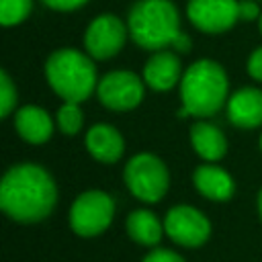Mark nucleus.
I'll use <instances>...</instances> for the list:
<instances>
[{
    "instance_id": "f8f14e48",
    "label": "nucleus",
    "mask_w": 262,
    "mask_h": 262,
    "mask_svg": "<svg viewBox=\"0 0 262 262\" xmlns=\"http://www.w3.org/2000/svg\"><path fill=\"white\" fill-rule=\"evenodd\" d=\"M227 117L239 129H256L262 125V90L244 86L227 98Z\"/></svg>"
},
{
    "instance_id": "6ab92c4d",
    "label": "nucleus",
    "mask_w": 262,
    "mask_h": 262,
    "mask_svg": "<svg viewBox=\"0 0 262 262\" xmlns=\"http://www.w3.org/2000/svg\"><path fill=\"white\" fill-rule=\"evenodd\" d=\"M33 10V0H0V23L4 27L20 25Z\"/></svg>"
},
{
    "instance_id": "9d476101",
    "label": "nucleus",
    "mask_w": 262,
    "mask_h": 262,
    "mask_svg": "<svg viewBox=\"0 0 262 262\" xmlns=\"http://www.w3.org/2000/svg\"><path fill=\"white\" fill-rule=\"evenodd\" d=\"M186 16L203 33H225L239 20V0H188Z\"/></svg>"
},
{
    "instance_id": "412c9836",
    "label": "nucleus",
    "mask_w": 262,
    "mask_h": 262,
    "mask_svg": "<svg viewBox=\"0 0 262 262\" xmlns=\"http://www.w3.org/2000/svg\"><path fill=\"white\" fill-rule=\"evenodd\" d=\"M141 262H184V258L180 254H176L174 250L168 248H156L154 252H149Z\"/></svg>"
},
{
    "instance_id": "cd10ccee",
    "label": "nucleus",
    "mask_w": 262,
    "mask_h": 262,
    "mask_svg": "<svg viewBox=\"0 0 262 262\" xmlns=\"http://www.w3.org/2000/svg\"><path fill=\"white\" fill-rule=\"evenodd\" d=\"M260 149H262V135H260Z\"/></svg>"
},
{
    "instance_id": "f257e3e1",
    "label": "nucleus",
    "mask_w": 262,
    "mask_h": 262,
    "mask_svg": "<svg viewBox=\"0 0 262 262\" xmlns=\"http://www.w3.org/2000/svg\"><path fill=\"white\" fill-rule=\"evenodd\" d=\"M57 203L53 176L39 164H16L0 182V209L16 223L43 221Z\"/></svg>"
},
{
    "instance_id": "0eeeda50",
    "label": "nucleus",
    "mask_w": 262,
    "mask_h": 262,
    "mask_svg": "<svg viewBox=\"0 0 262 262\" xmlns=\"http://www.w3.org/2000/svg\"><path fill=\"white\" fill-rule=\"evenodd\" d=\"M143 88H145V82L137 74L129 70H115V72L104 74L98 80L96 94L102 106H106L108 111L125 113V111H133L135 106H139V102L143 100V92H145Z\"/></svg>"
},
{
    "instance_id": "4468645a",
    "label": "nucleus",
    "mask_w": 262,
    "mask_h": 262,
    "mask_svg": "<svg viewBox=\"0 0 262 262\" xmlns=\"http://www.w3.org/2000/svg\"><path fill=\"white\" fill-rule=\"evenodd\" d=\"M14 129L27 143L41 145L49 141L53 133V119L45 108L37 104H25L14 115Z\"/></svg>"
},
{
    "instance_id": "bb28decb",
    "label": "nucleus",
    "mask_w": 262,
    "mask_h": 262,
    "mask_svg": "<svg viewBox=\"0 0 262 262\" xmlns=\"http://www.w3.org/2000/svg\"><path fill=\"white\" fill-rule=\"evenodd\" d=\"M258 31H260V35H262V14H260V18H258Z\"/></svg>"
},
{
    "instance_id": "a878e982",
    "label": "nucleus",
    "mask_w": 262,
    "mask_h": 262,
    "mask_svg": "<svg viewBox=\"0 0 262 262\" xmlns=\"http://www.w3.org/2000/svg\"><path fill=\"white\" fill-rule=\"evenodd\" d=\"M256 205H258V215H260V221H262V188H260V192H258V201H256Z\"/></svg>"
},
{
    "instance_id": "2eb2a0df",
    "label": "nucleus",
    "mask_w": 262,
    "mask_h": 262,
    "mask_svg": "<svg viewBox=\"0 0 262 262\" xmlns=\"http://www.w3.org/2000/svg\"><path fill=\"white\" fill-rule=\"evenodd\" d=\"M86 149L94 160L102 164H115L125 151V141L115 127L98 123L92 125L86 133Z\"/></svg>"
},
{
    "instance_id": "423d86ee",
    "label": "nucleus",
    "mask_w": 262,
    "mask_h": 262,
    "mask_svg": "<svg viewBox=\"0 0 262 262\" xmlns=\"http://www.w3.org/2000/svg\"><path fill=\"white\" fill-rule=\"evenodd\" d=\"M115 215V201L104 190H86L78 194L70 207V227L80 237L102 233Z\"/></svg>"
},
{
    "instance_id": "4be33fe9",
    "label": "nucleus",
    "mask_w": 262,
    "mask_h": 262,
    "mask_svg": "<svg viewBox=\"0 0 262 262\" xmlns=\"http://www.w3.org/2000/svg\"><path fill=\"white\" fill-rule=\"evenodd\" d=\"M47 8L51 10H57V12H72V10H78L80 6H84L88 0H41Z\"/></svg>"
},
{
    "instance_id": "393cba45",
    "label": "nucleus",
    "mask_w": 262,
    "mask_h": 262,
    "mask_svg": "<svg viewBox=\"0 0 262 262\" xmlns=\"http://www.w3.org/2000/svg\"><path fill=\"white\" fill-rule=\"evenodd\" d=\"M172 47H174L176 51H180V53H186V51H190V39H188V35L180 31V35L174 39Z\"/></svg>"
},
{
    "instance_id": "dca6fc26",
    "label": "nucleus",
    "mask_w": 262,
    "mask_h": 262,
    "mask_svg": "<svg viewBox=\"0 0 262 262\" xmlns=\"http://www.w3.org/2000/svg\"><path fill=\"white\" fill-rule=\"evenodd\" d=\"M190 145L207 162H219L227 154L225 133L213 123H194L190 127Z\"/></svg>"
},
{
    "instance_id": "7ed1b4c3",
    "label": "nucleus",
    "mask_w": 262,
    "mask_h": 262,
    "mask_svg": "<svg viewBox=\"0 0 262 262\" xmlns=\"http://www.w3.org/2000/svg\"><path fill=\"white\" fill-rule=\"evenodd\" d=\"M45 80L61 100L70 102L86 100L98 86L92 57L72 47L57 49L47 57Z\"/></svg>"
},
{
    "instance_id": "aec40b11",
    "label": "nucleus",
    "mask_w": 262,
    "mask_h": 262,
    "mask_svg": "<svg viewBox=\"0 0 262 262\" xmlns=\"http://www.w3.org/2000/svg\"><path fill=\"white\" fill-rule=\"evenodd\" d=\"M16 86L6 72H0V117H8L16 108Z\"/></svg>"
},
{
    "instance_id": "b1692460",
    "label": "nucleus",
    "mask_w": 262,
    "mask_h": 262,
    "mask_svg": "<svg viewBox=\"0 0 262 262\" xmlns=\"http://www.w3.org/2000/svg\"><path fill=\"white\" fill-rule=\"evenodd\" d=\"M262 10L258 6V0H239V18L244 20H256L260 18Z\"/></svg>"
},
{
    "instance_id": "a211bd4d",
    "label": "nucleus",
    "mask_w": 262,
    "mask_h": 262,
    "mask_svg": "<svg viewBox=\"0 0 262 262\" xmlns=\"http://www.w3.org/2000/svg\"><path fill=\"white\" fill-rule=\"evenodd\" d=\"M84 123V113L80 108V102H70L63 100V104L57 111V127L66 135H76L82 129Z\"/></svg>"
},
{
    "instance_id": "6e6552de",
    "label": "nucleus",
    "mask_w": 262,
    "mask_h": 262,
    "mask_svg": "<svg viewBox=\"0 0 262 262\" xmlns=\"http://www.w3.org/2000/svg\"><path fill=\"white\" fill-rule=\"evenodd\" d=\"M127 35H129V27L119 16L98 14L96 18L90 20V25L86 27V33H84L86 53L98 61L111 59L123 49Z\"/></svg>"
},
{
    "instance_id": "f03ea898",
    "label": "nucleus",
    "mask_w": 262,
    "mask_h": 262,
    "mask_svg": "<svg viewBox=\"0 0 262 262\" xmlns=\"http://www.w3.org/2000/svg\"><path fill=\"white\" fill-rule=\"evenodd\" d=\"M229 98V80L221 63L213 59H199L188 66L180 80V100L182 111L178 115L186 117H211Z\"/></svg>"
},
{
    "instance_id": "9b49d317",
    "label": "nucleus",
    "mask_w": 262,
    "mask_h": 262,
    "mask_svg": "<svg viewBox=\"0 0 262 262\" xmlns=\"http://www.w3.org/2000/svg\"><path fill=\"white\" fill-rule=\"evenodd\" d=\"M182 74L184 72H182L180 57L168 49L154 51V55L143 66V82L154 92L172 90L182 80Z\"/></svg>"
},
{
    "instance_id": "1a4fd4ad",
    "label": "nucleus",
    "mask_w": 262,
    "mask_h": 262,
    "mask_svg": "<svg viewBox=\"0 0 262 262\" xmlns=\"http://www.w3.org/2000/svg\"><path fill=\"white\" fill-rule=\"evenodd\" d=\"M164 231L182 248H199L211 235V221L190 205H176L164 217Z\"/></svg>"
},
{
    "instance_id": "5701e85b",
    "label": "nucleus",
    "mask_w": 262,
    "mask_h": 262,
    "mask_svg": "<svg viewBox=\"0 0 262 262\" xmlns=\"http://www.w3.org/2000/svg\"><path fill=\"white\" fill-rule=\"evenodd\" d=\"M248 74L256 82H262V45L256 47L252 51V55L248 57Z\"/></svg>"
},
{
    "instance_id": "39448f33",
    "label": "nucleus",
    "mask_w": 262,
    "mask_h": 262,
    "mask_svg": "<svg viewBox=\"0 0 262 262\" xmlns=\"http://www.w3.org/2000/svg\"><path fill=\"white\" fill-rule=\"evenodd\" d=\"M123 180L129 192L143 203H158L164 199L170 186V174L166 164L149 151H139L131 156L125 164Z\"/></svg>"
},
{
    "instance_id": "20e7f679",
    "label": "nucleus",
    "mask_w": 262,
    "mask_h": 262,
    "mask_svg": "<svg viewBox=\"0 0 262 262\" xmlns=\"http://www.w3.org/2000/svg\"><path fill=\"white\" fill-rule=\"evenodd\" d=\"M129 35L141 49L172 47L180 35V16L172 0H137L127 14Z\"/></svg>"
},
{
    "instance_id": "ddd939ff",
    "label": "nucleus",
    "mask_w": 262,
    "mask_h": 262,
    "mask_svg": "<svg viewBox=\"0 0 262 262\" xmlns=\"http://www.w3.org/2000/svg\"><path fill=\"white\" fill-rule=\"evenodd\" d=\"M194 188L209 201H229L235 192V182L227 170L215 166V162L196 166L192 172Z\"/></svg>"
},
{
    "instance_id": "f3484780",
    "label": "nucleus",
    "mask_w": 262,
    "mask_h": 262,
    "mask_svg": "<svg viewBox=\"0 0 262 262\" xmlns=\"http://www.w3.org/2000/svg\"><path fill=\"white\" fill-rule=\"evenodd\" d=\"M125 229H127V235L139 246H158L162 235L166 233L160 217L147 209L131 211L127 215Z\"/></svg>"
}]
</instances>
